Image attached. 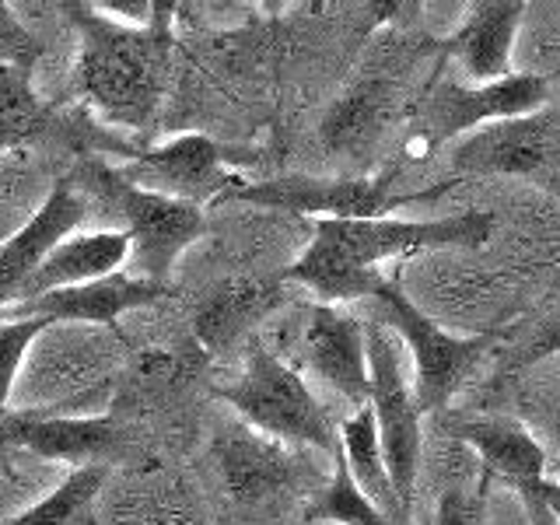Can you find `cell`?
<instances>
[{"mask_svg":"<svg viewBox=\"0 0 560 525\" xmlns=\"http://www.w3.org/2000/svg\"><path fill=\"white\" fill-rule=\"evenodd\" d=\"M494 235V214L466 210L431 221H315L308 249L298 256L284 280L308 288L319 305H343L375 298L385 284L382 262L438 249H480Z\"/></svg>","mask_w":560,"mask_h":525,"instance_id":"1","label":"cell"},{"mask_svg":"<svg viewBox=\"0 0 560 525\" xmlns=\"http://www.w3.org/2000/svg\"><path fill=\"white\" fill-rule=\"evenodd\" d=\"M67 11L81 35L78 81L88 102L119 127H151L168 92L175 4H158L144 28L122 25L95 4H70Z\"/></svg>","mask_w":560,"mask_h":525,"instance_id":"2","label":"cell"},{"mask_svg":"<svg viewBox=\"0 0 560 525\" xmlns=\"http://www.w3.org/2000/svg\"><path fill=\"white\" fill-rule=\"evenodd\" d=\"M81 189L88 203L109 210L116 228L130 235V277L168 284L175 259L207 232L203 207L140 189L102 162L81 168Z\"/></svg>","mask_w":560,"mask_h":525,"instance_id":"3","label":"cell"},{"mask_svg":"<svg viewBox=\"0 0 560 525\" xmlns=\"http://www.w3.org/2000/svg\"><path fill=\"white\" fill-rule=\"evenodd\" d=\"M224 399L253 431L288 445H312L329 455L340 452V434L332 431L329 413L294 364L277 358L270 347L256 343L245 354L238 382L214 393Z\"/></svg>","mask_w":560,"mask_h":525,"instance_id":"4","label":"cell"},{"mask_svg":"<svg viewBox=\"0 0 560 525\" xmlns=\"http://www.w3.org/2000/svg\"><path fill=\"white\" fill-rule=\"evenodd\" d=\"M375 302L382 312V323L389 326L396 337L407 343L413 361V396L424 413L445 410V402L463 389L469 375L477 372V364L487 358V350L494 347L498 332H459L434 323L424 308L410 302V294L402 291L399 277H385V284L375 291Z\"/></svg>","mask_w":560,"mask_h":525,"instance_id":"5","label":"cell"},{"mask_svg":"<svg viewBox=\"0 0 560 525\" xmlns=\"http://www.w3.org/2000/svg\"><path fill=\"white\" fill-rule=\"evenodd\" d=\"M448 168L452 183L508 175L560 192V105L550 102L539 113L504 119L455 140Z\"/></svg>","mask_w":560,"mask_h":525,"instance_id":"6","label":"cell"},{"mask_svg":"<svg viewBox=\"0 0 560 525\" xmlns=\"http://www.w3.org/2000/svg\"><path fill=\"white\" fill-rule=\"evenodd\" d=\"M542 105H550V81L542 74H512L494 84L438 81L420 98L413 127L424 148H442L494 122L539 113Z\"/></svg>","mask_w":560,"mask_h":525,"instance_id":"7","label":"cell"},{"mask_svg":"<svg viewBox=\"0 0 560 525\" xmlns=\"http://www.w3.org/2000/svg\"><path fill=\"white\" fill-rule=\"evenodd\" d=\"M455 186L438 183L424 192H393L389 179H312V175H280L267 183H242L232 197L235 203H253L267 210H284V214L312 218V221H375L389 218L393 207L424 203L442 197Z\"/></svg>","mask_w":560,"mask_h":525,"instance_id":"8","label":"cell"},{"mask_svg":"<svg viewBox=\"0 0 560 525\" xmlns=\"http://www.w3.org/2000/svg\"><path fill=\"white\" fill-rule=\"evenodd\" d=\"M368 332V368H372V410L378 420V438L385 463H389L396 494L402 508L413 515V490L420 472V452H424V434H420V402L413 396V378L402 375L399 364V337L378 323H364Z\"/></svg>","mask_w":560,"mask_h":525,"instance_id":"9","label":"cell"},{"mask_svg":"<svg viewBox=\"0 0 560 525\" xmlns=\"http://www.w3.org/2000/svg\"><path fill=\"white\" fill-rule=\"evenodd\" d=\"M122 179L183 200L192 207H210L228 200L242 186L235 172H228V151L203 133H179L168 144H158L133 154L116 168Z\"/></svg>","mask_w":560,"mask_h":525,"instance_id":"10","label":"cell"},{"mask_svg":"<svg viewBox=\"0 0 560 525\" xmlns=\"http://www.w3.org/2000/svg\"><path fill=\"white\" fill-rule=\"evenodd\" d=\"M298 350L308 372L337 389L350 407L372 402V368H368V332L354 312L340 305H312L305 312Z\"/></svg>","mask_w":560,"mask_h":525,"instance_id":"11","label":"cell"},{"mask_svg":"<svg viewBox=\"0 0 560 525\" xmlns=\"http://www.w3.org/2000/svg\"><path fill=\"white\" fill-rule=\"evenodd\" d=\"M172 288L154 284V280H140L130 273H109L92 284L49 291L32 302H11L0 308V323H18V319H49V323H98L113 326L122 312L154 305L158 298H165Z\"/></svg>","mask_w":560,"mask_h":525,"instance_id":"12","label":"cell"},{"mask_svg":"<svg viewBox=\"0 0 560 525\" xmlns=\"http://www.w3.org/2000/svg\"><path fill=\"white\" fill-rule=\"evenodd\" d=\"M88 218H92V203L74 189V183H60L49 192L46 203L0 245V308L14 302L25 280L39 270V262Z\"/></svg>","mask_w":560,"mask_h":525,"instance_id":"13","label":"cell"},{"mask_svg":"<svg viewBox=\"0 0 560 525\" xmlns=\"http://www.w3.org/2000/svg\"><path fill=\"white\" fill-rule=\"evenodd\" d=\"M448 431L480 455L483 477H501L515 494L547 477L550 452L542 448L529 424L512 413H469L448 417Z\"/></svg>","mask_w":560,"mask_h":525,"instance_id":"14","label":"cell"},{"mask_svg":"<svg viewBox=\"0 0 560 525\" xmlns=\"http://www.w3.org/2000/svg\"><path fill=\"white\" fill-rule=\"evenodd\" d=\"M522 18V0H477L469 4L463 25L442 39V49L466 70L472 84L504 81L512 78V49Z\"/></svg>","mask_w":560,"mask_h":525,"instance_id":"15","label":"cell"},{"mask_svg":"<svg viewBox=\"0 0 560 525\" xmlns=\"http://www.w3.org/2000/svg\"><path fill=\"white\" fill-rule=\"evenodd\" d=\"M396 109H399V88L393 81L364 78L358 84H350L323 116L319 137L326 151L347 158V162H364L368 154L378 151L382 137L389 133Z\"/></svg>","mask_w":560,"mask_h":525,"instance_id":"16","label":"cell"},{"mask_svg":"<svg viewBox=\"0 0 560 525\" xmlns=\"http://www.w3.org/2000/svg\"><path fill=\"white\" fill-rule=\"evenodd\" d=\"M127 262H130V235L122 228L70 235L39 262V270L25 280L14 302H32V298H43L49 291L92 284V280L119 273V267H127Z\"/></svg>","mask_w":560,"mask_h":525,"instance_id":"17","label":"cell"},{"mask_svg":"<svg viewBox=\"0 0 560 525\" xmlns=\"http://www.w3.org/2000/svg\"><path fill=\"white\" fill-rule=\"evenodd\" d=\"M277 305H280L277 280L232 277L203 298L197 315H192V329H197V340L218 354V350L238 343Z\"/></svg>","mask_w":560,"mask_h":525,"instance_id":"18","label":"cell"},{"mask_svg":"<svg viewBox=\"0 0 560 525\" xmlns=\"http://www.w3.org/2000/svg\"><path fill=\"white\" fill-rule=\"evenodd\" d=\"M340 455L350 469L354 483L364 490V498L372 501L375 508H382L396 525H407L410 512L402 508L399 494H396V483H393V472L389 463H385V452H382V438H378V420L372 402L361 410H354L340 428Z\"/></svg>","mask_w":560,"mask_h":525,"instance_id":"19","label":"cell"},{"mask_svg":"<svg viewBox=\"0 0 560 525\" xmlns=\"http://www.w3.org/2000/svg\"><path fill=\"white\" fill-rule=\"evenodd\" d=\"M119 442V428L113 417H43L32 413V424L25 434L28 452L43 455V459H67L84 463L98 459Z\"/></svg>","mask_w":560,"mask_h":525,"instance_id":"20","label":"cell"},{"mask_svg":"<svg viewBox=\"0 0 560 525\" xmlns=\"http://www.w3.org/2000/svg\"><path fill=\"white\" fill-rule=\"evenodd\" d=\"M221 459H224L228 483H232L238 498H259L288 477L284 452H277L267 442H256L245 431H235L228 438Z\"/></svg>","mask_w":560,"mask_h":525,"instance_id":"21","label":"cell"},{"mask_svg":"<svg viewBox=\"0 0 560 525\" xmlns=\"http://www.w3.org/2000/svg\"><path fill=\"white\" fill-rule=\"evenodd\" d=\"M28 74L32 70L0 63V154L46 130V105Z\"/></svg>","mask_w":560,"mask_h":525,"instance_id":"22","label":"cell"},{"mask_svg":"<svg viewBox=\"0 0 560 525\" xmlns=\"http://www.w3.org/2000/svg\"><path fill=\"white\" fill-rule=\"evenodd\" d=\"M312 522H337V525H396L389 515L364 498V490L354 483L343 455H332V477L319 490V498L308 508Z\"/></svg>","mask_w":560,"mask_h":525,"instance_id":"23","label":"cell"},{"mask_svg":"<svg viewBox=\"0 0 560 525\" xmlns=\"http://www.w3.org/2000/svg\"><path fill=\"white\" fill-rule=\"evenodd\" d=\"M102 480H105V466H81L52 494H46L39 504H32L28 512L11 518L8 525H70L81 508L98 494Z\"/></svg>","mask_w":560,"mask_h":525,"instance_id":"24","label":"cell"},{"mask_svg":"<svg viewBox=\"0 0 560 525\" xmlns=\"http://www.w3.org/2000/svg\"><path fill=\"white\" fill-rule=\"evenodd\" d=\"M52 323L49 319H18V323H0V413L8 410L14 378L22 372V361L28 347L43 337Z\"/></svg>","mask_w":560,"mask_h":525,"instance_id":"25","label":"cell"},{"mask_svg":"<svg viewBox=\"0 0 560 525\" xmlns=\"http://www.w3.org/2000/svg\"><path fill=\"white\" fill-rule=\"evenodd\" d=\"M529 431L542 442L550 455H560V368L539 385L536 396H525Z\"/></svg>","mask_w":560,"mask_h":525,"instance_id":"26","label":"cell"},{"mask_svg":"<svg viewBox=\"0 0 560 525\" xmlns=\"http://www.w3.org/2000/svg\"><path fill=\"white\" fill-rule=\"evenodd\" d=\"M39 57H43V43L18 22L11 4L0 0V63H14L22 70H32Z\"/></svg>","mask_w":560,"mask_h":525,"instance_id":"27","label":"cell"},{"mask_svg":"<svg viewBox=\"0 0 560 525\" xmlns=\"http://www.w3.org/2000/svg\"><path fill=\"white\" fill-rule=\"evenodd\" d=\"M487 480L477 490L466 487H452L438 501L434 525H487Z\"/></svg>","mask_w":560,"mask_h":525,"instance_id":"28","label":"cell"},{"mask_svg":"<svg viewBox=\"0 0 560 525\" xmlns=\"http://www.w3.org/2000/svg\"><path fill=\"white\" fill-rule=\"evenodd\" d=\"M550 358H560V308L547 323H539L529 337H525L504 361V372H518V368H533Z\"/></svg>","mask_w":560,"mask_h":525,"instance_id":"29","label":"cell"},{"mask_svg":"<svg viewBox=\"0 0 560 525\" xmlns=\"http://www.w3.org/2000/svg\"><path fill=\"white\" fill-rule=\"evenodd\" d=\"M28 424H32V413L28 410H22V413L4 410V413H0V452L22 448L25 445V434H28Z\"/></svg>","mask_w":560,"mask_h":525,"instance_id":"30","label":"cell"},{"mask_svg":"<svg viewBox=\"0 0 560 525\" xmlns=\"http://www.w3.org/2000/svg\"><path fill=\"white\" fill-rule=\"evenodd\" d=\"M536 494H539V501H542V504H547L550 518L560 525V480L542 477V480L536 483Z\"/></svg>","mask_w":560,"mask_h":525,"instance_id":"31","label":"cell"},{"mask_svg":"<svg viewBox=\"0 0 560 525\" xmlns=\"http://www.w3.org/2000/svg\"><path fill=\"white\" fill-rule=\"evenodd\" d=\"M14 232H18V228H11V224H8L4 218H0V245H4V242H8V238L14 235Z\"/></svg>","mask_w":560,"mask_h":525,"instance_id":"32","label":"cell"},{"mask_svg":"<svg viewBox=\"0 0 560 525\" xmlns=\"http://www.w3.org/2000/svg\"><path fill=\"white\" fill-rule=\"evenodd\" d=\"M550 463H553V472H557V480H560V455H553Z\"/></svg>","mask_w":560,"mask_h":525,"instance_id":"33","label":"cell"}]
</instances>
